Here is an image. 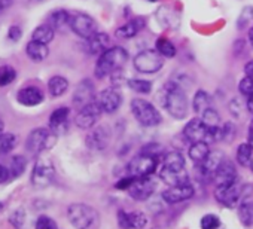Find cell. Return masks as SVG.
Wrapping results in <instances>:
<instances>
[{"mask_svg": "<svg viewBox=\"0 0 253 229\" xmlns=\"http://www.w3.org/2000/svg\"><path fill=\"white\" fill-rule=\"evenodd\" d=\"M126 61H128V52L121 46H112L98 55L94 75L98 79H104L118 72L122 66H125Z\"/></svg>", "mask_w": 253, "mask_h": 229, "instance_id": "1", "label": "cell"}, {"mask_svg": "<svg viewBox=\"0 0 253 229\" xmlns=\"http://www.w3.org/2000/svg\"><path fill=\"white\" fill-rule=\"evenodd\" d=\"M163 94H164V98H163L164 107L171 116L174 119L186 118L188 110H189V103L182 86L177 85L176 82H170L163 89Z\"/></svg>", "mask_w": 253, "mask_h": 229, "instance_id": "2", "label": "cell"}, {"mask_svg": "<svg viewBox=\"0 0 253 229\" xmlns=\"http://www.w3.org/2000/svg\"><path fill=\"white\" fill-rule=\"evenodd\" d=\"M67 219L76 229H98L100 214L98 211L84 202H75L67 207Z\"/></svg>", "mask_w": 253, "mask_h": 229, "instance_id": "3", "label": "cell"}, {"mask_svg": "<svg viewBox=\"0 0 253 229\" xmlns=\"http://www.w3.org/2000/svg\"><path fill=\"white\" fill-rule=\"evenodd\" d=\"M131 112L134 114V118L136 121L143 125V127H157L161 124L163 121V116H161V113L158 112V109L146 101V100H142V98H134L131 101Z\"/></svg>", "mask_w": 253, "mask_h": 229, "instance_id": "4", "label": "cell"}, {"mask_svg": "<svg viewBox=\"0 0 253 229\" xmlns=\"http://www.w3.org/2000/svg\"><path fill=\"white\" fill-rule=\"evenodd\" d=\"M57 136L48 130V128H35L27 140H26V149L29 151V153L38 156L41 153H43V151H48L52 148V145L55 143Z\"/></svg>", "mask_w": 253, "mask_h": 229, "instance_id": "5", "label": "cell"}, {"mask_svg": "<svg viewBox=\"0 0 253 229\" xmlns=\"http://www.w3.org/2000/svg\"><path fill=\"white\" fill-rule=\"evenodd\" d=\"M134 69L140 73H157L164 67V57L154 49H146L139 52L133 60Z\"/></svg>", "mask_w": 253, "mask_h": 229, "instance_id": "6", "label": "cell"}, {"mask_svg": "<svg viewBox=\"0 0 253 229\" xmlns=\"http://www.w3.org/2000/svg\"><path fill=\"white\" fill-rule=\"evenodd\" d=\"M69 27L72 29V32L75 35H78L82 39H89L92 35H95L98 32L97 23L94 21V18L88 14H84V12L70 14Z\"/></svg>", "mask_w": 253, "mask_h": 229, "instance_id": "7", "label": "cell"}, {"mask_svg": "<svg viewBox=\"0 0 253 229\" xmlns=\"http://www.w3.org/2000/svg\"><path fill=\"white\" fill-rule=\"evenodd\" d=\"M157 165H158V159L155 156L140 153L139 156L130 161L126 171H128V176L133 177H148L157 170Z\"/></svg>", "mask_w": 253, "mask_h": 229, "instance_id": "8", "label": "cell"}, {"mask_svg": "<svg viewBox=\"0 0 253 229\" xmlns=\"http://www.w3.org/2000/svg\"><path fill=\"white\" fill-rule=\"evenodd\" d=\"M101 113H103V110H101V107H100V104H98V101L95 98L94 101H91L86 106L79 109L75 122L81 130H89L98 122Z\"/></svg>", "mask_w": 253, "mask_h": 229, "instance_id": "9", "label": "cell"}, {"mask_svg": "<svg viewBox=\"0 0 253 229\" xmlns=\"http://www.w3.org/2000/svg\"><path fill=\"white\" fill-rule=\"evenodd\" d=\"M55 177V168L49 159H39L32 173V183L35 188H46Z\"/></svg>", "mask_w": 253, "mask_h": 229, "instance_id": "10", "label": "cell"}, {"mask_svg": "<svg viewBox=\"0 0 253 229\" xmlns=\"http://www.w3.org/2000/svg\"><path fill=\"white\" fill-rule=\"evenodd\" d=\"M155 189H157V183L151 179V176H148V177H136L133 185L128 188V192L131 198L137 201H146L154 195Z\"/></svg>", "mask_w": 253, "mask_h": 229, "instance_id": "11", "label": "cell"}, {"mask_svg": "<svg viewBox=\"0 0 253 229\" xmlns=\"http://www.w3.org/2000/svg\"><path fill=\"white\" fill-rule=\"evenodd\" d=\"M243 186L238 185L237 182L226 185V186H219L216 188V198L220 204L226 205V207H235L241 196H243Z\"/></svg>", "mask_w": 253, "mask_h": 229, "instance_id": "12", "label": "cell"}, {"mask_svg": "<svg viewBox=\"0 0 253 229\" xmlns=\"http://www.w3.org/2000/svg\"><path fill=\"white\" fill-rule=\"evenodd\" d=\"M194 193H195L194 186L189 182H186V183H180L176 186H169V189L163 192V199L167 204H177V202L192 198Z\"/></svg>", "mask_w": 253, "mask_h": 229, "instance_id": "13", "label": "cell"}, {"mask_svg": "<svg viewBox=\"0 0 253 229\" xmlns=\"http://www.w3.org/2000/svg\"><path fill=\"white\" fill-rule=\"evenodd\" d=\"M118 223L122 229H143L148 217L142 211H118Z\"/></svg>", "mask_w": 253, "mask_h": 229, "instance_id": "14", "label": "cell"}, {"mask_svg": "<svg viewBox=\"0 0 253 229\" xmlns=\"http://www.w3.org/2000/svg\"><path fill=\"white\" fill-rule=\"evenodd\" d=\"M95 100V89H94V83L89 79H82L73 92V104L76 107H84L88 103Z\"/></svg>", "mask_w": 253, "mask_h": 229, "instance_id": "15", "label": "cell"}, {"mask_svg": "<svg viewBox=\"0 0 253 229\" xmlns=\"http://www.w3.org/2000/svg\"><path fill=\"white\" fill-rule=\"evenodd\" d=\"M97 101H98V104H100V107H101V110L104 113L112 114V113H115L121 107L122 95L115 88H106V89H103L98 94Z\"/></svg>", "mask_w": 253, "mask_h": 229, "instance_id": "16", "label": "cell"}, {"mask_svg": "<svg viewBox=\"0 0 253 229\" xmlns=\"http://www.w3.org/2000/svg\"><path fill=\"white\" fill-rule=\"evenodd\" d=\"M207 134H209V127L204 124V121L201 118H195V119H191L185 128H183V136L186 140H189L191 143H195V142H206L207 139Z\"/></svg>", "mask_w": 253, "mask_h": 229, "instance_id": "17", "label": "cell"}, {"mask_svg": "<svg viewBox=\"0 0 253 229\" xmlns=\"http://www.w3.org/2000/svg\"><path fill=\"white\" fill-rule=\"evenodd\" d=\"M69 114H70V109L69 107H58V109H55L51 113V116H49V130L55 136H63L67 131Z\"/></svg>", "mask_w": 253, "mask_h": 229, "instance_id": "18", "label": "cell"}, {"mask_svg": "<svg viewBox=\"0 0 253 229\" xmlns=\"http://www.w3.org/2000/svg\"><path fill=\"white\" fill-rule=\"evenodd\" d=\"M213 180L216 183V188L226 186V185H231V183L237 182V168H235V165L231 161L223 159V162L216 170V173L213 176Z\"/></svg>", "mask_w": 253, "mask_h": 229, "instance_id": "19", "label": "cell"}, {"mask_svg": "<svg viewBox=\"0 0 253 229\" xmlns=\"http://www.w3.org/2000/svg\"><path fill=\"white\" fill-rule=\"evenodd\" d=\"M17 100L23 106L35 107V106H39L43 101V92H42V89L39 86L29 85V86H24V88H21L18 91Z\"/></svg>", "mask_w": 253, "mask_h": 229, "instance_id": "20", "label": "cell"}, {"mask_svg": "<svg viewBox=\"0 0 253 229\" xmlns=\"http://www.w3.org/2000/svg\"><path fill=\"white\" fill-rule=\"evenodd\" d=\"M110 48V38L103 32H97L89 39H86V52L91 55H101Z\"/></svg>", "mask_w": 253, "mask_h": 229, "instance_id": "21", "label": "cell"}, {"mask_svg": "<svg viewBox=\"0 0 253 229\" xmlns=\"http://www.w3.org/2000/svg\"><path fill=\"white\" fill-rule=\"evenodd\" d=\"M109 139H110L109 130L104 125H100L88 134L86 145L92 151H103L109 145Z\"/></svg>", "mask_w": 253, "mask_h": 229, "instance_id": "22", "label": "cell"}, {"mask_svg": "<svg viewBox=\"0 0 253 229\" xmlns=\"http://www.w3.org/2000/svg\"><path fill=\"white\" fill-rule=\"evenodd\" d=\"M145 26H146V20L143 17H136L126 24H124L122 27H119L116 30V36L119 39H131L137 36L145 29Z\"/></svg>", "mask_w": 253, "mask_h": 229, "instance_id": "23", "label": "cell"}, {"mask_svg": "<svg viewBox=\"0 0 253 229\" xmlns=\"http://www.w3.org/2000/svg\"><path fill=\"white\" fill-rule=\"evenodd\" d=\"M160 179L169 186H176V185L189 182L186 170H171V168H166V167L161 168Z\"/></svg>", "mask_w": 253, "mask_h": 229, "instance_id": "24", "label": "cell"}, {"mask_svg": "<svg viewBox=\"0 0 253 229\" xmlns=\"http://www.w3.org/2000/svg\"><path fill=\"white\" fill-rule=\"evenodd\" d=\"M26 54L30 60L41 63L43 61L48 55H49V48L45 43L36 42V40H30L26 46Z\"/></svg>", "mask_w": 253, "mask_h": 229, "instance_id": "25", "label": "cell"}, {"mask_svg": "<svg viewBox=\"0 0 253 229\" xmlns=\"http://www.w3.org/2000/svg\"><path fill=\"white\" fill-rule=\"evenodd\" d=\"M223 153L216 151V152H210V155L207 156V159L201 164V173L207 177H213L216 170L219 168V165L223 162Z\"/></svg>", "mask_w": 253, "mask_h": 229, "instance_id": "26", "label": "cell"}, {"mask_svg": "<svg viewBox=\"0 0 253 229\" xmlns=\"http://www.w3.org/2000/svg\"><path fill=\"white\" fill-rule=\"evenodd\" d=\"M188 155H189V158H191L195 164L201 165V164L207 159V156L210 155L209 143L204 142V140H203V142H195V143H192L191 148H189Z\"/></svg>", "mask_w": 253, "mask_h": 229, "instance_id": "27", "label": "cell"}, {"mask_svg": "<svg viewBox=\"0 0 253 229\" xmlns=\"http://www.w3.org/2000/svg\"><path fill=\"white\" fill-rule=\"evenodd\" d=\"M69 21H70V12H67L66 9H57V11L51 12L48 17V24L54 30L64 29L66 26H69Z\"/></svg>", "mask_w": 253, "mask_h": 229, "instance_id": "28", "label": "cell"}, {"mask_svg": "<svg viewBox=\"0 0 253 229\" xmlns=\"http://www.w3.org/2000/svg\"><path fill=\"white\" fill-rule=\"evenodd\" d=\"M211 107V97L209 95L207 91L204 89H198L194 95V100H192V109L195 113L201 114L203 112H206L207 109Z\"/></svg>", "mask_w": 253, "mask_h": 229, "instance_id": "29", "label": "cell"}, {"mask_svg": "<svg viewBox=\"0 0 253 229\" xmlns=\"http://www.w3.org/2000/svg\"><path fill=\"white\" fill-rule=\"evenodd\" d=\"M69 89V80L64 76H52L48 82V91L52 97H61Z\"/></svg>", "mask_w": 253, "mask_h": 229, "instance_id": "30", "label": "cell"}, {"mask_svg": "<svg viewBox=\"0 0 253 229\" xmlns=\"http://www.w3.org/2000/svg\"><path fill=\"white\" fill-rule=\"evenodd\" d=\"M55 36V30L49 26V24H42L39 27L35 29L33 32V36H32V40H36V42H41V43H51L52 39Z\"/></svg>", "mask_w": 253, "mask_h": 229, "instance_id": "31", "label": "cell"}, {"mask_svg": "<svg viewBox=\"0 0 253 229\" xmlns=\"http://www.w3.org/2000/svg\"><path fill=\"white\" fill-rule=\"evenodd\" d=\"M8 170H9V174H11V180L15 179V177H20L26 168H27V159L23 156V155H15L9 159L8 162Z\"/></svg>", "mask_w": 253, "mask_h": 229, "instance_id": "32", "label": "cell"}, {"mask_svg": "<svg viewBox=\"0 0 253 229\" xmlns=\"http://www.w3.org/2000/svg\"><path fill=\"white\" fill-rule=\"evenodd\" d=\"M252 159H253V145H250L249 142L240 145L237 148V162L241 167H250Z\"/></svg>", "mask_w": 253, "mask_h": 229, "instance_id": "33", "label": "cell"}, {"mask_svg": "<svg viewBox=\"0 0 253 229\" xmlns=\"http://www.w3.org/2000/svg\"><path fill=\"white\" fill-rule=\"evenodd\" d=\"M166 168L171 170H185V158L180 152H169L164 156V165Z\"/></svg>", "mask_w": 253, "mask_h": 229, "instance_id": "34", "label": "cell"}, {"mask_svg": "<svg viewBox=\"0 0 253 229\" xmlns=\"http://www.w3.org/2000/svg\"><path fill=\"white\" fill-rule=\"evenodd\" d=\"M238 217L244 226H253V202H241L238 207Z\"/></svg>", "mask_w": 253, "mask_h": 229, "instance_id": "35", "label": "cell"}, {"mask_svg": "<svg viewBox=\"0 0 253 229\" xmlns=\"http://www.w3.org/2000/svg\"><path fill=\"white\" fill-rule=\"evenodd\" d=\"M157 51L164 58H173L176 55V46L171 43V40H169L166 38H160L157 40Z\"/></svg>", "mask_w": 253, "mask_h": 229, "instance_id": "36", "label": "cell"}, {"mask_svg": "<svg viewBox=\"0 0 253 229\" xmlns=\"http://www.w3.org/2000/svg\"><path fill=\"white\" fill-rule=\"evenodd\" d=\"M128 88L137 94H149L152 91V82L145 80V79H128L126 82Z\"/></svg>", "mask_w": 253, "mask_h": 229, "instance_id": "37", "label": "cell"}, {"mask_svg": "<svg viewBox=\"0 0 253 229\" xmlns=\"http://www.w3.org/2000/svg\"><path fill=\"white\" fill-rule=\"evenodd\" d=\"M15 143H17V139L14 134H11V133L0 134V156L8 155L15 148Z\"/></svg>", "mask_w": 253, "mask_h": 229, "instance_id": "38", "label": "cell"}, {"mask_svg": "<svg viewBox=\"0 0 253 229\" xmlns=\"http://www.w3.org/2000/svg\"><path fill=\"white\" fill-rule=\"evenodd\" d=\"M17 77V72L12 66H0V86L11 85Z\"/></svg>", "mask_w": 253, "mask_h": 229, "instance_id": "39", "label": "cell"}, {"mask_svg": "<svg viewBox=\"0 0 253 229\" xmlns=\"http://www.w3.org/2000/svg\"><path fill=\"white\" fill-rule=\"evenodd\" d=\"M201 119L204 121V124L209 127V128H214V127H219L220 124V116L217 110H214L213 107L207 109L206 112L201 113Z\"/></svg>", "mask_w": 253, "mask_h": 229, "instance_id": "40", "label": "cell"}, {"mask_svg": "<svg viewBox=\"0 0 253 229\" xmlns=\"http://www.w3.org/2000/svg\"><path fill=\"white\" fill-rule=\"evenodd\" d=\"M238 29H250L253 27V6H247L241 11L238 21H237Z\"/></svg>", "mask_w": 253, "mask_h": 229, "instance_id": "41", "label": "cell"}, {"mask_svg": "<svg viewBox=\"0 0 253 229\" xmlns=\"http://www.w3.org/2000/svg\"><path fill=\"white\" fill-rule=\"evenodd\" d=\"M26 210L24 208H17L15 211L11 213L9 216V223L15 228V229H24L26 226Z\"/></svg>", "mask_w": 253, "mask_h": 229, "instance_id": "42", "label": "cell"}, {"mask_svg": "<svg viewBox=\"0 0 253 229\" xmlns=\"http://www.w3.org/2000/svg\"><path fill=\"white\" fill-rule=\"evenodd\" d=\"M200 225H201V229H219L220 219L216 214H206V216H203Z\"/></svg>", "mask_w": 253, "mask_h": 229, "instance_id": "43", "label": "cell"}, {"mask_svg": "<svg viewBox=\"0 0 253 229\" xmlns=\"http://www.w3.org/2000/svg\"><path fill=\"white\" fill-rule=\"evenodd\" d=\"M35 229H58V225L49 216H39L35 223Z\"/></svg>", "mask_w": 253, "mask_h": 229, "instance_id": "44", "label": "cell"}, {"mask_svg": "<svg viewBox=\"0 0 253 229\" xmlns=\"http://www.w3.org/2000/svg\"><path fill=\"white\" fill-rule=\"evenodd\" d=\"M238 91H240V94H243L246 97L253 95V77L244 76L238 83Z\"/></svg>", "mask_w": 253, "mask_h": 229, "instance_id": "45", "label": "cell"}, {"mask_svg": "<svg viewBox=\"0 0 253 229\" xmlns=\"http://www.w3.org/2000/svg\"><path fill=\"white\" fill-rule=\"evenodd\" d=\"M220 136H222V140H226V142H231L235 136V127L234 124L231 122H226L220 127Z\"/></svg>", "mask_w": 253, "mask_h": 229, "instance_id": "46", "label": "cell"}, {"mask_svg": "<svg viewBox=\"0 0 253 229\" xmlns=\"http://www.w3.org/2000/svg\"><path fill=\"white\" fill-rule=\"evenodd\" d=\"M228 109H229V112L234 114L235 118H240L241 116V104H240V101L237 98H232L231 100V103L228 104Z\"/></svg>", "mask_w": 253, "mask_h": 229, "instance_id": "47", "label": "cell"}, {"mask_svg": "<svg viewBox=\"0 0 253 229\" xmlns=\"http://www.w3.org/2000/svg\"><path fill=\"white\" fill-rule=\"evenodd\" d=\"M21 36H23V32L18 26H12L8 32V39L11 42H18L21 39Z\"/></svg>", "mask_w": 253, "mask_h": 229, "instance_id": "48", "label": "cell"}, {"mask_svg": "<svg viewBox=\"0 0 253 229\" xmlns=\"http://www.w3.org/2000/svg\"><path fill=\"white\" fill-rule=\"evenodd\" d=\"M134 179H136V177H133V176H126V177L121 179V180L115 185V188H116V189H126V191H128V188L133 185Z\"/></svg>", "mask_w": 253, "mask_h": 229, "instance_id": "49", "label": "cell"}, {"mask_svg": "<svg viewBox=\"0 0 253 229\" xmlns=\"http://www.w3.org/2000/svg\"><path fill=\"white\" fill-rule=\"evenodd\" d=\"M11 180V174H9V170L6 165L0 164V183H5V182H9Z\"/></svg>", "mask_w": 253, "mask_h": 229, "instance_id": "50", "label": "cell"}, {"mask_svg": "<svg viewBox=\"0 0 253 229\" xmlns=\"http://www.w3.org/2000/svg\"><path fill=\"white\" fill-rule=\"evenodd\" d=\"M14 3V0H0V14L8 11Z\"/></svg>", "mask_w": 253, "mask_h": 229, "instance_id": "51", "label": "cell"}, {"mask_svg": "<svg viewBox=\"0 0 253 229\" xmlns=\"http://www.w3.org/2000/svg\"><path fill=\"white\" fill-rule=\"evenodd\" d=\"M244 73H246V76L253 77V60H250V61L246 63V66H244Z\"/></svg>", "mask_w": 253, "mask_h": 229, "instance_id": "52", "label": "cell"}, {"mask_svg": "<svg viewBox=\"0 0 253 229\" xmlns=\"http://www.w3.org/2000/svg\"><path fill=\"white\" fill-rule=\"evenodd\" d=\"M247 139H249V143H250V145H253V121H252V122H250V125H249Z\"/></svg>", "mask_w": 253, "mask_h": 229, "instance_id": "53", "label": "cell"}, {"mask_svg": "<svg viewBox=\"0 0 253 229\" xmlns=\"http://www.w3.org/2000/svg\"><path fill=\"white\" fill-rule=\"evenodd\" d=\"M246 106H247V110L253 113V95H249V97H247V103H246Z\"/></svg>", "mask_w": 253, "mask_h": 229, "instance_id": "54", "label": "cell"}, {"mask_svg": "<svg viewBox=\"0 0 253 229\" xmlns=\"http://www.w3.org/2000/svg\"><path fill=\"white\" fill-rule=\"evenodd\" d=\"M249 42H250V45L253 46V27L249 29Z\"/></svg>", "mask_w": 253, "mask_h": 229, "instance_id": "55", "label": "cell"}, {"mask_svg": "<svg viewBox=\"0 0 253 229\" xmlns=\"http://www.w3.org/2000/svg\"><path fill=\"white\" fill-rule=\"evenodd\" d=\"M2 131H3V122L0 121V134H2Z\"/></svg>", "mask_w": 253, "mask_h": 229, "instance_id": "56", "label": "cell"}, {"mask_svg": "<svg viewBox=\"0 0 253 229\" xmlns=\"http://www.w3.org/2000/svg\"><path fill=\"white\" fill-rule=\"evenodd\" d=\"M2 210H3V202H0V213H2Z\"/></svg>", "mask_w": 253, "mask_h": 229, "instance_id": "57", "label": "cell"}, {"mask_svg": "<svg viewBox=\"0 0 253 229\" xmlns=\"http://www.w3.org/2000/svg\"><path fill=\"white\" fill-rule=\"evenodd\" d=\"M148 2H158V0H148Z\"/></svg>", "mask_w": 253, "mask_h": 229, "instance_id": "58", "label": "cell"}, {"mask_svg": "<svg viewBox=\"0 0 253 229\" xmlns=\"http://www.w3.org/2000/svg\"><path fill=\"white\" fill-rule=\"evenodd\" d=\"M250 167H252V170H253V159H252V164H250Z\"/></svg>", "mask_w": 253, "mask_h": 229, "instance_id": "59", "label": "cell"}]
</instances>
